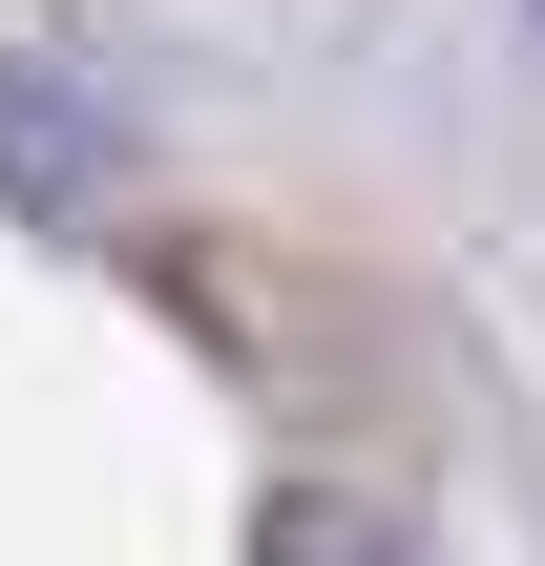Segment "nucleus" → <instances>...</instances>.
<instances>
[{"label": "nucleus", "mask_w": 545, "mask_h": 566, "mask_svg": "<svg viewBox=\"0 0 545 566\" xmlns=\"http://www.w3.org/2000/svg\"><path fill=\"white\" fill-rule=\"evenodd\" d=\"M252 566H441V546H420L399 504H336V483H294V504L252 525Z\"/></svg>", "instance_id": "1"}]
</instances>
